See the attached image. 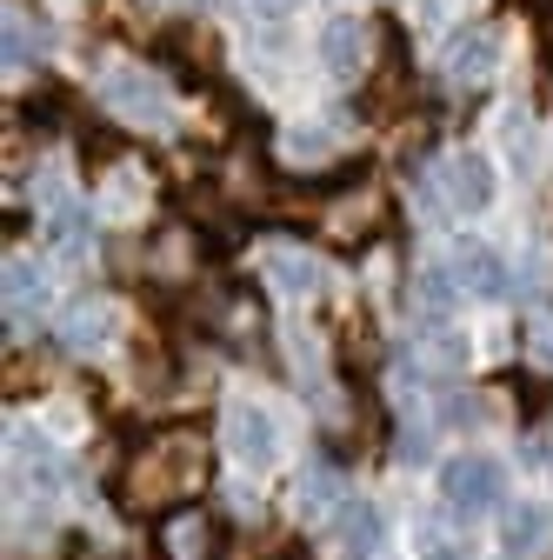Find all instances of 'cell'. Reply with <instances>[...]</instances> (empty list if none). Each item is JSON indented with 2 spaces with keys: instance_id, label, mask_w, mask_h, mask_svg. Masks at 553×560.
I'll use <instances>...</instances> for the list:
<instances>
[{
  "instance_id": "cell-4",
  "label": "cell",
  "mask_w": 553,
  "mask_h": 560,
  "mask_svg": "<svg viewBox=\"0 0 553 560\" xmlns=\"http://www.w3.org/2000/svg\"><path fill=\"white\" fill-rule=\"evenodd\" d=\"M107 107L114 114H127V120H141V127H154V120H167V94H161V81L148 74V67H114L107 74Z\"/></svg>"
},
{
  "instance_id": "cell-3",
  "label": "cell",
  "mask_w": 553,
  "mask_h": 560,
  "mask_svg": "<svg viewBox=\"0 0 553 560\" xmlns=\"http://www.w3.org/2000/svg\"><path fill=\"white\" fill-rule=\"evenodd\" d=\"M227 454H234L240 467H267L273 454H281V428H273L267 407H254V400L227 407Z\"/></svg>"
},
{
  "instance_id": "cell-7",
  "label": "cell",
  "mask_w": 553,
  "mask_h": 560,
  "mask_svg": "<svg viewBox=\"0 0 553 560\" xmlns=\"http://www.w3.org/2000/svg\"><path fill=\"white\" fill-rule=\"evenodd\" d=\"M440 180H447V200L460 207V214H480V207L494 200V167H487V154H454V161L440 167Z\"/></svg>"
},
{
  "instance_id": "cell-17",
  "label": "cell",
  "mask_w": 553,
  "mask_h": 560,
  "mask_svg": "<svg viewBox=\"0 0 553 560\" xmlns=\"http://www.w3.org/2000/svg\"><path fill=\"white\" fill-rule=\"evenodd\" d=\"M260 8H294V0H260Z\"/></svg>"
},
{
  "instance_id": "cell-8",
  "label": "cell",
  "mask_w": 553,
  "mask_h": 560,
  "mask_svg": "<svg viewBox=\"0 0 553 560\" xmlns=\"http://www.w3.org/2000/svg\"><path fill=\"white\" fill-rule=\"evenodd\" d=\"M327 521H333V540H340V553H354V560L387 547V527H380V514H374L367 501H340Z\"/></svg>"
},
{
  "instance_id": "cell-15",
  "label": "cell",
  "mask_w": 553,
  "mask_h": 560,
  "mask_svg": "<svg viewBox=\"0 0 553 560\" xmlns=\"http://www.w3.org/2000/svg\"><path fill=\"white\" fill-rule=\"evenodd\" d=\"M34 47H40V34H34V14H27V8H8V60L21 67Z\"/></svg>"
},
{
  "instance_id": "cell-2",
  "label": "cell",
  "mask_w": 553,
  "mask_h": 560,
  "mask_svg": "<svg viewBox=\"0 0 553 560\" xmlns=\"http://www.w3.org/2000/svg\"><path fill=\"white\" fill-rule=\"evenodd\" d=\"M440 501H447V514H460V521L494 514V508L507 501V467L487 460V454H454V460L440 467Z\"/></svg>"
},
{
  "instance_id": "cell-10",
  "label": "cell",
  "mask_w": 553,
  "mask_h": 560,
  "mask_svg": "<svg viewBox=\"0 0 553 560\" xmlns=\"http://www.w3.org/2000/svg\"><path fill=\"white\" fill-rule=\"evenodd\" d=\"M494 60H501V40H494V27H480V34H460V40H454L447 74L467 88V81H487V74H494Z\"/></svg>"
},
{
  "instance_id": "cell-16",
  "label": "cell",
  "mask_w": 553,
  "mask_h": 560,
  "mask_svg": "<svg viewBox=\"0 0 553 560\" xmlns=\"http://www.w3.org/2000/svg\"><path fill=\"white\" fill-rule=\"evenodd\" d=\"M421 560H467V553H460L454 540H427V553H421Z\"/></svg>"
},
{
  "instance_id": "cell-6",
  "label": "cell",
  "mask_w": 553,
  "mask_h": 560,
  "mask_svg": "<svg viewBox=\"0 0 553 560\" xmlns=\"http://www.w3.org/2000/svg\"><path fill=\"white\" fill-rule=\"evenodd\" d=\"M367 27L361 21H327L320 27V67H327V74L333 81H361L367 74Z\"/></svg>"
},
{
  "instance_id": "cell-9",
  "label": "cell",
  "mask_w": 553,
  "mask_h": 560,
  "mask_svg": "<svg viewBox=\"0 0 553 560\" xmlns=\"http://www.w3.org/2000/svg\"><path fill=\"white\" fill-rule=\"evenodd\" d=\"M260 267H267V280H273V288H281V294H294V301H301V294H320V280H327V267H320L307 247H273Z\"/></svg>"
},
{
  "instance_id": "cell-5",
  "label": "cell",
  "mask_w": 553,
  "mask_h": 560,
  "mask_svg": "<svg viewBox=\"0 0 553 560\" xmlns=\"http://www.w3.org/2000/svg\"><path fill=\"white\" fill-rule=\"evenodd\" d=\"M447 273L460 280V294H473V301H501L507 294V260L494 247H480V241H460L454 260H447Z\"/></svg>"
},
{
  "instance_id": "cell-1",
  "label": "cell",
  "mask_w": 553,
  "mask_h": 560,
  "mask_svg": "<svg viewBox=\"0 0 553 560\" xmlns=\"http://www.w3.org/2000/svg\"><path fill=\"white\" fill-rule=\"evenodd\" d=\"M207 487V447L193 434L154 441L148 454H133V467L120 474V508L127 514H174Z\"/></svg>"
},
{
  "instance_id": "cell-12",
  "label": "cell",
  "mask_w": 553,
  "mask_h": 560,
  "mask_svg": "<svg viewBox=\"0 0 553 560\" xmlns=\"http://www.w3.org/2000/svg\"><path fill=\"white\" fill-rule=\"evenodd\" d=\"M101 334H107V307H101V301H81L74 314L60 320V340H67V347H81V354H87Z\"/></svg>"
},
{
  "instance_id": "cell-14",
  "label": "cell",
  "mask_w": 553,
  "mask_h": 560,
  "mask_svg": "<svg viewBox=\"0 0 553 560\" xmlns=\"http://www.w3.org/2000/svg\"><path fill=\"white\" fill-rule=\"evenodd\" d=\"M301 501L307 508H340V480H333V467H307V480H301Z\"/></svg>"
},
{
  "instance_id": "cell-13",
  "label": "cell",
  "mask_w": 553,
  "mask_h": 560,
  "mask_svg": "<svg viewBox=\"0 0 553 560\" xmlns=\"http://www.w3.org/2000/svg\"><path fill=\"white\" fill-rule=\"evenodd\" d=\"M546 521H553L546 508H514V514H507V547H514V553H520V547H540V540H546Z\"/></svg>"
},
{
  "instance_id": "cell-11",
  "label": "cell",
  "mask_w": 553,
  "mask_h": 560,
  "mask_svg": "<svg viewBox=\"0 0 553 560\" xmlns=\"http://www.w3.org/2000/svg\"><path fill=\"white\" fill-rule=\"evenodd\" d=\"M34 307H47V280H40L27 260H14V267H8V314L27 320Z\"/></svg>"
}]
</instances>
